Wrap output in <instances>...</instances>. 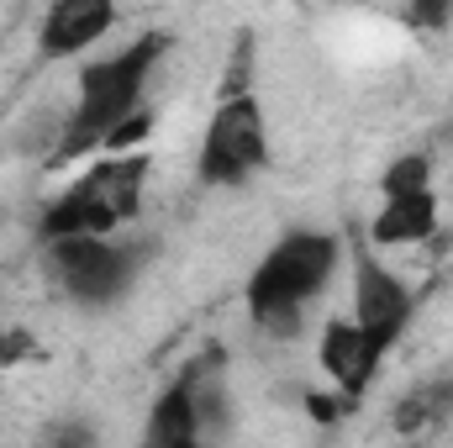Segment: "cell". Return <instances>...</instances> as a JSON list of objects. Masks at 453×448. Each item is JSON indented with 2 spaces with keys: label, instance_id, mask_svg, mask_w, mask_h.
I'll use <instances>...</instances> for the list:
<instances>
[{
  "label": "cell",
  "instance_id": "obj_1",
  "mask_svg": "<svg viewBox=\"0 0 453 448\" xmlns=\"http://www.w3.org/2000/svg\"><path fill=\"white\" fill-rule=\"evenodd\" d=\"M338 237L333 232H285L248 274V317L253 328L269 337H296L306 306L327 290L333 269H338Z\"/></svg>",
  "mask_w": 453,
  "mask_h": 448
},
{
  "label": "cell",
  "instance_id": "obj_2",
  "mask_svg": "<svg viewBox=\"0 0 453 448\" xmlns=\"http://www.w3.org/2000/svg\"><path fill=\"white\" fill-rule=\"evenodd\" d=\"M164 53H169V37L164 32H148L132 48L85 64V74H80V106L69 116V132L58 143V158H80V153H96V148L106 153V143L137 116L142 90H148V80H153V69H158Z\"/></svg>",
  "mask_w": 453,
  "mask_h": 448
},
{
  "label": "cell",
  "instance_id": "obj_3",
  "mask_svg": "<svg viewBox=\"0 0 453 448\" xmlns=\"http://www.w3.org/2000/svg\"><path fill=\"white\" fill-rule=\"evenodd\" d=\"M142 185H148V158L142 153L101 158L64 196H53L42 206V222H37L42 243H58V237H111L121 222H132V212L142 201Z\"/></svg>",
  "mask_w": 453,
  "mask_h": 448
},
{
  "label": "cell",
  "instance_id": "obj_4",
  "mask_svg": "<svg viewBox=\"0 0 453 448\" xmlns=\"http://www.w3.org/2000/svg\"><path fill=\"white\" fill-rule=\"evenodd\" d=\"M137 269H142L137 243H111V237H58V243H48V274L74 306H111L137 280Z\"/></svg>",
  "mask_w": 453,
  "mask_h": 448
},
{
  "label": "cell",
  "instance_id": "obj_5",
  "mask_svg": "<svg viewBox=\"0 0 453 448\" xmlns=\"http://www.w3.org/2000/svg\"><path fill=\"white\" fill-rule=\"evenodd\" d=\"M269 164V127L258 96H226L201 137V185H242Z\"/></svg>",
  "mask_w": 453,
  "mask_h": 448
},
{
  "label": "cell",
  "instance_id": "obj_6",
  "mask_svg": "<svg viewBox=\"0 0 453 448\" xmlns=\"http://www.w3.org/2000/svg\"><path fill=\"white\" fill-rule=\"evenodd\" d=\"M358 333H369L380 348H390L395 337L406 333L411 322V290L395 269H385L374 253H358L353 259V317H348Z\"/></svg>",
  "mask_w": 453,
  "mask_h": 448
},
{
  "label": "cell",
  "instance_id": "obj_7",
  "mask_svg": "<svg viewBox=\"0 0 453 448\" xmlns=\"http://www.w3.org/2000/svg\"><path fill=\"white\" fill-rule=\"evenodd\" d=\"M317 359H322V369L333 375V385L342 390V401H358V396L369 390V380L380 375L385 348H380L369 333H358L348 317H338V322H327V328H322Z\"/></svg>",
  "mask_w": 453,
  "mask_h": 448
},
{
  "label": "cell",
  "instance_id": "obj_8",
  "mask_svg": "<svg viewBox=\"0 0 453 448\" xmlns=\"http://www.w3.org/2000/svg\"><path fill=\"white\" fill-rule=\"evenodd\" d=\"M111 27H116L111 0H58L37 27V53L42 58H69V53L101 42Z\"/></svg>",
  "mask_w": 453,
  "mask_h": 448
},
{
  "label": "cell",
  "instance_id": "obj_9",
  "mask_svg": "<svg viewBox=\"0 0 453 448\" xmlns=\"http://www.w3.org/2000/svg\"><path fill=\"white\" fill-rule=\"evenodd\" d=\"M438 227V196L417 190V196H385L374 222H369V243L374 248H401V243H427Z\"/></svg>",
  "mask_w": 453,
  "mask_h": 448
},
{
  "label": "cell",
  "instance_id": "obj_10",
  "mask_svg": "<svg viewBox=\"0 0 453 448\" xmlns=\"http://www.w3.org/2000/svg\"><path fill=\"white\" fill-rule=\"evenodd\" d=\"M449 406H453V390L422 385L417 396H406V401L395 406V428H401V433H422V428H433V422H438Z\"/></svg>",
  "mask_w": 453,
  "mask_h": 448
},
{
  "label": "cell",
  "instance_id": "obj_11",
  "mask_svg": "<svg viewBox=\"0 0 453 448\" xmlns=\"http://www.w3.org/2000/svg\"><path fill=\"white\" fill-rule=\"evenodd\" d=\"M380 190H385V196H417V190H433V164H427L422 153H406V158H395V164L385 169Z\"/></svg>",
  "mask_w": 453,
  "mask_h": 448
},
{
  "label": "cell",
  "instance_id": "obj_12",
  "mask_svg": "<svg viewBox=\"0 0 453 448\" xmlns=\"http://www.w3.org/2000/svg\"><path fill=\"white\" fill-rule=\"evenodd\" d=\"M37 448H101V444H96V428H90V422L64 417V422H53V428L42 433V444Z\"/></svg>",
  "mask_w": 453,
  "mask_h": 448
},
{
  "label": "cell",
  "instance_id": "obj_13",
  "mask_svg": "<svg viewBox=\"0 0 453 448\" xmlns=\"http://www.w3.org/2000/svg\"><path fill=\"white\" fill-rule=\"evenodd\" d=\"M148 127H153V116H148V112H137V116H132V121H127V127H121V132L111 137V143H106V148L116 153V148H127V143H137V137H148Z\"/></svg>",
  "mask_w": 453,
  "mask_h": 448
},
{
  "label": "cell",
  "instance_id": "obj_14",
  "mask_svg": "<svg viewBox=\"0 0 453 448\" xmlns=\"http://www.w3.org/2000/svg\"><path fill=\"white\" fill-rule=\"evenodd\" d=\"M11 353V333H5V322H0V359Z\"/></svg>",
  "mask_w": 453,
  "mask_h": 448
},
{
  "label": "cell",
  "instance_id": "obj_15",
  "mask_svg": "<svg viewBox=\"0 0 453 448\" xmlns=\"http://www.w3.org/2000/svg\"><path fill=\"white\" fill-rule=\"evenodd\" d=\"M180 448H206V444H180Z\"/></svg>",
  "mask_w": 453,
  "mask_h": 448
}]
</instances>
